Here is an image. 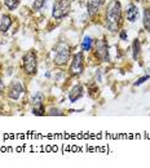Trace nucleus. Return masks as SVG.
<instances>
[{"label": "nucleus", "instance_id": "obj_18", "mask_svg": "<svg viewBox=\"0 0 150 168\" xmlns=\"http://www.w3.org/2000/svg\"><path fill=\"white\" fill-rule=\"evenodd\" d=\"M149 79H150V75H144V76H141L140 79H137V82H135L133 85H135V87H138V85L144 84L146 80H149Z\"/></svg>", "mask_w": 150, "mask_h": 168}, {"label": "nucleus", "instance_id": "obj_9", "mask_svg": "<svg viewBox=\"0 0 150 168\" xmlns=\"http://www.w3.org/2000/svg\"><path fill=\"white\" fill-rule=\"evenodd\" d=\"M83 96H84V89H83V87L80 84H75L73 88L70 89V92H69V100H70V102H76L79 98H82Z\"/></svg>", "mask_w": 150, "mask_h": 168}, {"label": "nucleus", "instance_id": "obj_19", "mask_svg": "<svg viewBox=\"0 0 150 168\" xmlns=\"http://www.w3.org/2000/svg\"><path fill=\"white\" fill-rule=\"evenodd\" d=\"M48 115H51V117H53V115H63V112L61 111L60 109H53V107H52L48 111Z\"/></svg>", "mask_w": 150, "mask_h": 168}, {"label": "nucleus", "instance_id": "obj_15", "mask_svg": "<svg viewBox=\"0 0 150 168\" xmlns=\"http://www.w3.org/2000/svg\"><path fill=\"white\" fill-rule=\"evenodd\" d=\"M92 44H93V39L91 36H84L82 40V51L83 52H88L91 51L92 48Z\"/></svg>", "mask_w": 150, "mask_h": 168}, {"label": "nucleus", "instance_id": "obj_16", "mask_svg": "<svg viewBox=\"0 0 150 168\" xmlns=\"http://www.w3.org/2000/svg\"><path fill=\"white\" fill-rule=\"evenodd\" d=\"M4 4L9 10H16L19 5V0H5Z\"/></svg>", "mask_w": 150, "mask_h": 168}, {"label": "nucleus", "instance_id": "obj_5", "mask_svg": "<svg viewBox=\"0 0 150 168\" xmlns=\"http://www.w3.org/2000/svg\"><path fill=\"white\" fill-rule=\"evenodd\" d=\"M84 71V52H78L73 56L70 63V74L75 76H79Z\"/></svg>", "mask_w": 150, "mask_h": 168}, {"label": "nucleus", "instance_id": "obj_10", "mask_svg": "<svg viewBox=\"0 0 150 168\" xmlns=\"http://www.w3.org/2000/svg\"><path fill=\"white\" fill-rule=\"evenodd\" d=\"M101 5H102V0H88V3H87V10H88L89 17L93 18L94 16L98 13Z\"/></svg>", "mask_w": 150, "mask_h": 168}, {"label": "nucleus", "instance_id": "obj_4", "mask_svg": "<svg viewBox=\"0 0 150 168\" xmlns=\"http://www.w3.org/2000/svg\"><path fill=\"white\" fill-rule=\"evenodd\" d=\"M22 66L27 75H35L38 70V56L34 51L27 52L22 60Z\"/></svg>", "mask_w": 150, "mask_h": 168}, {"label": "nucleus", "instance_id": "obj_2", "mask_svg": "<svg viewBox=\"0 0 150 168\" xmlns=\"http://www.w3.org/2000/svg\"><path fill=\"white\" fill-rule=\"evenodd\" d=\"M71 57V49L65 42H60L54 48L53 54V62L57 66H65L66 63L70 61Z\"/></svg>", "mask_w": 150, "mask_h": 168}, {"label": "nucleus", "instance_id": "obj_6", "mask_svg": "<svg viewBox=\"0 0 150 168\" xmlns=\"http://www.w3.org/2000/svg\"><path fill=\"white\" fill-rule=\"evenodd\" d=\"M32 104V114L36 117H43L45 110H44V95L41 92H36L35 96L31 98Z\"/></svg>", "mask_w": 150, "mask_h": 168}, {"label": "nucleus", "instance_id": "obj_11", "mask_svg": "<svg viewBox=\"0 0 150 168\" xmlns=\"http://www.w3.org/2000/svg\"><path fill=\"white\" fill-rule=\"evenodd\" d=\"M126 18H127V21H129V22L137 21V18H138V9H137V7H136L135 4H131L128 7V9L126 10Z\"/></svg>", "mask_w": 150, "mask_h": 168}, {"label": "nucleus", "instance_id": "obj_20", "mask_svg": "<svg viewBox=\"0 0 150 168\" xmlns=\"http://www.w3.org/2000/svg\"><path fill=\"white\" fill-rule=\"evenodd\" d=\"M119 38H120V40H123V42H126L127 38H128V34H127L126 30H122L120 32H119Z\"/></svg>", "mask_w": 150, "mask_h": 168}, {"label": "nucleus", "instance_id": "obj_7", "mask_svg": "<svg viewBox=\"0 0 150 168\" xmlns=\"http://www.w3.org/2000/svg\"><path fill=\"white\" fill-rule=\"evenodd\" d=\"M23 93H25V87L19 83V82L16 80V82H12V83H10L7 95L10 100L17 101V100H19V97H21Z\"/></svg>", "mask_w": 150, "mask_h": 168}, {"label": "nucleus", "instance_id": "obj_14", "mask_svg": "<svg viewBox=\"0 0 150 168\" xmlns=\"http://www.w3.org/2000/svg\"><path fill=\"white\" fill-rule=\"evenodd\" d=\"M142 25L145 27L146 31L150 32V9L146 8L144 9V14H142Z\"/></svg>", "mask_w": 150, "mask_h": 168}, {"label": "nucleus", "instance_id": "obj_13", "mask_svg": "<svg viewBox=\"0 0 150 168\" xmlns=\"http://www.w3.org/2000/svg\"><path fill=\"white\" fill-rule=\"evenodd\" d=\"M140 54H141V43L138 39H135L132 43V58L135 61H137Z\"/></svg>", "mask_w": 150, "mask_h": 168}, {"label": "nucleus", "instance_id": "obj_1", "mask_svg": "<svg viewBox=\"0 0 150 168\" xmlns=\"http://www.w3.org/2000/svg\"><path fill=\"white\" fill-rule=\"evenodd\" d=\"M106 27L110 32H115L122 23V4L118 0H111L106 7Z\"/></svg>", "mask_w": 150, "mask_h": 168}, {"label": "nucleus", "instance_id": "obj_12", "mask_svg": "<svg viewBox=\"0 0 150 168\" xmlns=\"http://www.w3.org/2000/svg\"><path fill=\"white\" fill-rule=\"evenodd\" d=\"M12 17L9 14H3L0 18V32H7L12 26Z\"/></svg>", "mask_w": 150, "mask_h": 168}, {"label": "nucleus", "instance_id": "obj_21", "mask_svg": "<svg viewBox=\"0 0 150 168\" xmlns=\"http://www.w3.org/2000/svg\"><path fill=\"white\" fill-rule=\"evenodd\" d=\"M5 91V85H4V82L0 79V96H3V93H4Z\"/></svg>", "mask_w": 150, "mask_h": 168}, {"label": "nucleus", "instance_id": "obj_3", "mask_svg": "<svg viewBox=\"0 0 150 168\" xmlns=\"http://www.w3.org/2000/svg\"><path fill=\"white\" fill-rule=\"evenodd\" d=\"M71 1L70 0H54L52 7V17L53 20H62L70 13Z\"/></svg>", "mask_w": 150, "mask_h": 168}, {"label": "nucleus", "instance_id": "obj_17", "mask_svg": "<svg viewBox=\"0 0 150 168\" xmlns=\"http://www.w3.org/2000/svg\"><path fill=\"white\" fill-rule=\"evenodd\" d=\"M47 1H48V0H34V3H32V9L40 10L41 8L47 4Z\"/></svg>", "mask_w": 150, "mask_h": 168}, {"label": "nucleus", "instance_id": "obj_8", "mask_svg": "<svg viewBox=\"0 0 150 168\" xmlns=\"http://www.w3.org/2000/svg\"><path fill=\"white\" fill-rule=\"evenodd\" d=\"M97 54L104 62H110V54H109V45L104 39L98 40L97 43Z\"/></svg>", "mask_w": 150, "mask_h": 168}]
</instances>
